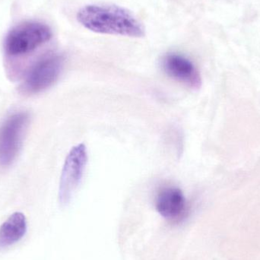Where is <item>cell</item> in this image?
I'll return each instance as SVG.
<instances>
[{
  "label": "cell",
  "instance_id": "obj_1",
  "mask_svg": "<svg viewBox=\"0 0 260 260\" xmlns=\"http://www.w3.org/2000/svg\"><path fill=\"white\" fill-rule=\"evenodd\" d=\"M77 20L95 33L142 38L145 29L140 21L123 8L108 5H90L82 8Z\"/></svg>",
  "mask_w": 260,
  "mask_h": 260
},
{
  "label": "cell",
  "instance_id": "obj_4",
  "mask_svg": "<svg viewBox=\"0 0 260 260\" xmlns=\"http://www.w3.org/2000/svg\"><path fill=\"white\" fill-rule=\"evenodd\" d=\"M88 163V151L85 145L80 143L72 148L66 157L59 186V201L67 206L80 185Z\"/></svg>",
  "mask_w": 260,
  "mask_h": 260
},
{
  "label": "cell",
  "instance_id": "obj_7",
  "mask_svg": "<svg viewBox=\"0 0 260 260\" xmlns=\"http://www.w3.org/2000/svg\"><path fill=\"white\" fill-rule=\"evenodd\" d=\"M156 210L160 216L172 222L183 221L188 213L187 202L181 189L174 186L165 187L155 200Z\"/></svg>",
  "mask_w": 260,
  "mask_h": 260
},
{
  "label": "cell",
  "instance_id": "obj_2",
  "mask_svg": "<svg viewBox=\"0 0 260 260\" xmlns=\"http://www.w3.org/2000/svg\"><path fill=\"white\" fill-rule=\"evenodd\" d=\"M51 29L39 21H26L14 27L5 40V51L10 57H21L50 41Z\"/></svg>",
  "mask_w": 260,
  "mask_h": 260
},
{
  "label": "cell",
  "instance_id": "obj_5",
  "mask_svg": "<svg viewBox=\"0 0 260 260\" xmlns=\"http://www.w3.org/2000/svg\"><path fill=\"white\" fill-rule=\"evenodd\" d=\"M27 112H18L8 117L0 126V167L8 168L16 159L29 124Z\"/></svg>",
  "mask_w": 260,
  "mask_h": 260
},
{
  "label": "cell",
  "instance_id": "obj_3",
  "mask_svg": "<svg viewBox=\"0 0 260 260\" xmlns=\"http://www.w3.org/2000/svg\"><path fill=\"white\" fill-rule=\"evenodd\" d=\"M63 58L58 53H50L37 61L27 71L20 91L27 95L38 94L51 87L59 79Z\"/></svg>",
  "mask_w": 260,
  "mask_h": 260
},
{
  "label": "cell",
  "instance_id": "obj_8",
  "mask_svg": "<svg viewBox=\"0 0 260 260\" xmlns=\"http://www.w3.org/2000/svg\"><path fill=\"white\" fill-rule=\"evenodd\" d=\"M27 232V221L21 212L12 214L0 226V250L8 248L21 241Z\"/></svg>",
  "mask_w": 260,
  "mask_h": 260
},
{
  "label": "cell",
  "instance_id": "obj_6",
  "mask_svg": "<svg viewBox=\"0 0 260 260\" xmlns=\"http://www.w3.org/2000/svg\"><path fill=\"white\" fill-rule=\"evenodd\" d=\"M164 72L177 82L193 89H199L202 79L198 69L192 61L177 53H168L161 59Z\"/></svg>",
  "mask_w": 260,
  "mask_h": 260
}]
</instances>
